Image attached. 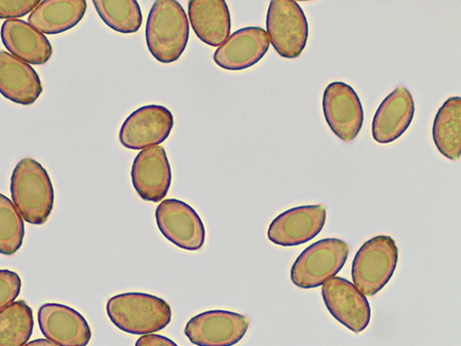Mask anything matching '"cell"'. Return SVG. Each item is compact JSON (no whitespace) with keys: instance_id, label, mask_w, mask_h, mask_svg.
Masks as SVG:
<instances>
[{"instance_id":"cell-9","label":"cell","mask_w":461,"mask_h":346,"mask_svg":"<svg viewBox=\"0 0 461 346\" xmlns=\"http://www.w3.org/2000/svg\"><path fill=\"white\" fill-rule=\"evenodd\" d=\"M247 316L227 311H209L188 321L185 334L197 346H234L246 335Z\"/></svg>"},{"instance_id":"cell-12","label":"cell","mask_w":461,"mask_h":346,"mask_svg":"<svg viewBox=\"0 0 461 346\" xmlns=\"http://www.w3.org/2000/svg\"><path fill=\"white\" fill-rule=\"evenodd\" d=\"M326 207L306 205L278 215L267 230V239L282 247H295L315 239L326 223Z\"/></svg>"},{"instance_id":"cell-10","label":"cell","mask_w":461,"mask_h":346,"mask_svg":"<svg viewBox=\"0 0 461 346\" xmlns=\"http://www.w3.org/2000/svg\"><path fill=\"white\" fill-rule=\"evenodd\" d=\"M174 127L173 114L163 105H149L131 113L121 132L122 144L130 150L156 147L166 141Z\"/></svg>"},{"instance_id":"cell-16","label":"cell","mask_w":461,"mask_h":346,"mask_svg":"<svg viewBox=\"0 0 461 346\" xmlns=\"http://www.w3.org/2000/svg\"><path fill=\"white\" fill-rule=\"evenodd\" d=\"M414 100L406 87H398L377 108L372 123V136L381 144L395 141L412 123Z\"/></svg>"},{"instance_id":"cell-2","label":"cell","mask_w":461,"mask_h":346,"mask_svg":"<svg viewBox=\"0 0 461 346\" xmlns=\"http://www.w3.org/2000/svg\"><path fill=\"white\" fill-rule=\"evenodd\" d=\"M106 313L113 325L135 335L155 333L172 320L170 305L164 299L145 293H125L111 297Z\"/></svg>"},{"instance_id":"cell-3","label":"cell","mask_w":461,"mask_h":346,"mask_svg":"<svg viewBox=\"0 0 461 346\" xmlns=\"http://www.w3.org/2000/svg\"><path fill=\"white\" fill-rule=\"evenodd\" d=\"M11 192L14 206L27 223H47L54 206V188L47 170L40 163L23 159L14 170Z\"/></svg>"},{"instance_id":"cell-20","label":"cell","mask_w":461,"mask_h":346,"mask_svg":"<svg viewBox=\"0 0 461 346\" xmlns=\"http://www.w3.org/2000/svg\"><path fill=\"white\" fill-rule=\"evenodd\" d=\"M86 0H47L30 14L29 23L46 34H58L78 24L86 15Z\"/></svg>"},{"instance_id":"cell-5","label":"cell","mask_w":461,"mask_h":346,"mask_svg":"<svg viewBox=\"0 0 461 346\" xmlns=\"http://www.w3.org/2000/svg\"><path fill=\"white\" fill-rule=\"evenodd\" d=\"M350 247L338 239L321 240L305 249L291 269V280L303 289L325 285L338 275L349 256Z\"/></svg>"},{"instance_id":"cell-19","label":"cell","mask_w":461,"mask_h":346,"mask_svg":"<svg viewBox=\"0 0 461 346\" xmlns=\"http://www.w3.org/2000/svg\"><path fill=\"white\" fill-rule=\"evenodd\" d=\"M188 17L200 40L211 47L221 46L230 36L232 25L223 0H191Z\"/></svg>"},{"instance_id":"cell-17","label":"cell","mask_w":461,"mask_h":346,"mask_svg":"<svg viewBox=\"0 0 461 346\" xmlns=\"http://www.w3.org/2000/svg\"><path fill=\"white\" fill-rule=\"evenodd\" d=\"M42 92L40 76L30 64L0 51V94L14 103L30 105Z\"/></svg>"},{"instance_id":"cell-21","label":"cell","mask_w":461,"mask_h":346,"mask_svg":"<svg viewBox=\"0 0 461 346\" xmlns=\"http://www.w3.org/2000/svg\"><path fill=\"white\" fill-rule=\"evenodd\" d=\"M433 140L445 158L456 161L461 155V98L447 99L439 108L433 126Z\"/></svg>"},{"instance_id":"cell-14","label":"cell","mask_w":461,"mask_h":346,"mask_svg":"<svg viewBox=\"0 0 461 346\" xmlns=\"http://www.w3.org/2000/svg\"><path fill=\"white\" fill-rule=\"evenodd\" d=\"M38 323L44 336L59 346H87L92 339L85 317L62 304L43 305L38 311Z\"/></svg>"},{"instance_id":"cell-27","label":"cell","mask_w":461,"mask_h":346,"mask_svg":"<svg viewBox=\"0 0 461 346\" xmlns=\"http://www.w3.org/2000/svg\"><path fill=\"white\" fill-rule=\"evenodd\" d=\"M135 346H178L171 339L159 334H146L139 338Z\"/></svg>"},{"instance_id":"cell-1","label":"cell","mask_w":461,"mask_h":346,"mask_svg":"<svg viewBox=\"0 0 461 346\" xmlns=\"http://www.w3.org/2000/svg\"><path fill=\"white\" fill-rule=\"evenodd\" d=\"M189 23L185 10L176 0H158L146 24V43L159 62L169 64L180 59L188 43Z\"/></svg>"},{"instance_id":"cell-23","label":"cell","mask_w":461,"mask_h":346,"mask_svg":"<svg viewBox=\"0 0 461 346\" xmlns=\"http://www.w3.org/2000/svg\"><path fill=\"white\" fill-rule=\"evenodd\" d=\"M94 5L103 22L115 32H137L142 24V14L136 0H95Z\"/></svg>"},{"instance_id":"cell-22","label":"cell","mask_w":461,"mask_h":346,"mask_svg":"<svg viewBox=\"0 0 461 346\" xmlns=\"http://www.w3.org/2000/svg\"><path fill=\"white\" fill-rule=\"evenodd\" d=\"M32 331V311L26 302H14L0 311V346H24Z\"/></svg>"},{"instance_id":"cell-25","label":"cell","mask_w":461,"mask_h":346,"mask_svg":"<svg viewBox=\"0 0 461 346\" xmlns=\"http://www.w3.org/2000/svg\"><path fill=\"white\" fill-rule=\"evenodd\" d=\"M22 289L20 277L9 270H0V311L14 303Z\"/></svg>"},{"instance_id":"cell-15","label":"cell","mask_w":461,"mask_h":346,"mask_svg":"<svg viewBox=\"0 0 461 346\" xmlns=\"http://www.w3.org/2000/svg\"><path fill=\"white\" fill-rule=\"evenodd\" d=\"M270 45V38L264 29L242 28L227 38L215 51L213 59L221 68L243 70L258 63Z\"/></svg>"},{"instance_id":"cell-11","label":"cell","mask_w":461,"mask_h":346,"mask_svg":"<svg viewBox=\"0 0 461 346\" xmlns=\"http://www.w3.org/2000/svg\"><path fill=\"white\" fill-rule=\"evenodd\" d=\"M322 296L330 315L346 328L360 333L369 326V302L353 283L333 278L323 286Z\"/></svg>"},{"instance_id":"cell-18","label":"cell","mask_w":461,"mask_h":346,"mask_svg":"<svg viewBox=\"0 0 461 346\" xmlns=\"http://www.w3.org/2000/svg\"><path fill=\"white\" fill-rule=\"evenodd\" d=\"M0 36L7 50L26 63L44 65L52 57L53 49L45 34L24 21L7 20Z\"/></svg>"},{"instance_id":"cell-8","label":"cell","mask_w":461,"mask_h":346,"mask_svg":"<svg viewBox=\"0 0 461 346\" xmlns=\"http://www.w3.org/2000/svg\"><path fill=\"white\" fill-rule=\"evenodd\" d=\"M322 105L332 132L345 142L353 141L364 124V108L355 89L342 82H334L325 89Z\"/></svg>"},{"instance_id":"cell-26","label":"cell","mask_w":461,"mask_h":346,"mask_svg":"<svg viewBox=\"0 0 461 346\" xmlns=\"http://www.w3.org/2000/svg\"><path fill=\"white\" fill-rule=\"evenodd\" d=\"M41 0H0V19L21 18L32 13Z\"/></svg>"},{"instance_id":"cell-28","label":"cell","mask_w":461,"mask_h":346,"mask_svg":"<svg viewBox=\"0 0 461 346\" xmlns=\"http://www.w3.org/2000/svg\"><path fill=\"white\" fill-rule=\"evenodd\" d=\"M24 346H59L50 340L37 339L26 343Z\"/></svg>"},{"instance_id":"cell-13","label":"cell","mask_w":461,"mask_h":346,"mask_svg":"<svg viewBox=\"0 0 461 346\" xmlns=\"http://www.w3.org/2000/svg\"><path fill=\"white\" fill-rule=\"evenodd\" d=\"M132 184L145 202L159 203L166 198L172 183L171 166L161 146L142 150L131 169Z\"/></svg>"},{"instance_id":"cell-6","label":"cell","mask_w":461,"mask_h":346,"mask_svg":"<svg viewBox=\"0 0 461 346\" xmlns=\"http://www.w3.org/2000/svg\"><path fill=\"white\" fill-rule=\"evenodd\" d=\"M266 25L270 42L282 58L294 59L301 56L309 41L310 26L294 0H273Z\"/></svg>"},{"instance_id":"cell-7","label":"cell","mask_w":461,"mask_h":346,"mask_svg":"<svg viewBox=\"0 0 461 346\" xmlns=\"http://www.w3.org/2000/svg\"><path fill=\"white\" fill-rule=\"evenodd\" d=\"M156 219L160 232L176 247L188 251L203 247L205 226L197 212L187 204L176 199L163 201L156 211Z\"/></svg>"},{"instance_id":"cell-4","label":"cell","mask_w":461,"mask_h":346,"mask_svg":"<svg viewBox=\"0 0 461 346\" xmlns=\"http://www.w3.org/2000/svg\"><path fill=\"white\" fill-rule=\"evenodd\" d=\"M399 260V249L389 236H377L366 241L353 261L352 278L356 287L373 296L393 278Z\"/></svg>"},{"instance_id":"cell-24","label":"cell","mask_w":461,"mask_h":346,"mask_svg":"<svg viewBox=\"0 0 461 346\" xmlns=\"http://www.w3.org/2000/svg\"><path fill=\"white\" fill-rule=\"evenodd\" d=\"M24 223L10 199L0 195V253L13 255L22 247Z\"/></svg>"}]
</instances>
